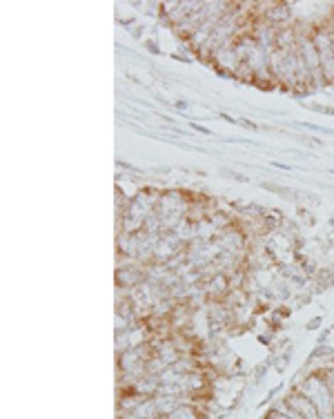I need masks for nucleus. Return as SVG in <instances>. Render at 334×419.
I'll use <instances>...</instances> for the list:
<instances>
[{
    "label": "nucleus",
    "instance_id": "1",
    "mask_svg": "<svg viewBox=\"0 0 334 419\" xmlns=\"http://www.w3.org/2000/svg\"><path fill=\"white\" fill-rule=\"evenodd\" d=\"M316 406L321 419H334V395L327 386L325 375H312L297 388Z\"/></svg>",
    "mask_w": 334,
    "mask_h": 419
},
{
    "label": "nucleus",
    "instance_id": "2",
    "mask_svg": "<svg viewBox=\"0 0 334 419\" xmlns=\"http://www.w3.org/2000/svg\"><path fill=\"white\" fill-rule=\"evenodd\" d=\"M299 31V56L301 60H303L305 69L310 71L312 76V83H314V87H319L325 83V78H323V71H321V58H319V49H316L314 41H312V29L310 31H301V27H297Z\"/></svg>",
    "mask_w": 334,
    "mask_h": 419
},
{
    "label": "nucleus",
    "instance_id": "3",
    "mask_svg": "<svg viewBox=\"0 0 334 419\" xmlns=\"http://www.w3.org/2000/svg\"><path fill=\"white\" fill-rule=\"evenodd\" d=\"M285 404L292 408L297 415L301 417V419H321V415H319V410H316V406L312 404V401L305 397L303 393H292L289 397L285 399Z\"/></svg>",
    "mask_w": 334,
    "mask_h": 419
},
{
    "label": "nucleus",
    "instance_id": "4",
    "mask_svg": "<svg viewBox=\"0 0 334 419\" xmlns=\"http://www.w3.org/2000/svg\"><path fill=\"white\" fill-rule=\"evenodd\" d=\"M263 20L270 22V25H274V27L289 25V20H292V9H289V3H274V0H272V5H270V9L265 11Z\"/></svg>",
    "mask_w": 334,
    "mask_h": 419
},
{
    "label": "nucleus",
    "instance_id": "5",
    "mask_svg": "<svg viewBox=\"0 0 334 419\" xmlns=\"http://www.w3.org/2000/svg\"><path fill=\"white\" fill-rule=\"evenodd\" d=\"M259 185L263 187V189H267V192H272V194H276V197H281V199L297 201V189H287V187L278 185V183H270V181H261Z\"/></svg>",
    "mask_w": 334,
    "mask_h": 419
},
{
    "label": "nucleus",
    "instance_id": "6",
    "mask_svg": "<svg viewBox=\"0 0 334 419\" xmlns=\"http://www.w3.org/2000/svg\"><path fill=\"white\" fill-rule=\"evenodd\" d=\"M297 201H303V203L310 205H321V197L314 192H305V189H297Z\"/></svg>",
    "mask_w": 334,
    "mask_h": 419
},
{
    "label": "nucleus",
    "instance_id": "7",
    "mask_svg": "<svg viewBox=\"0 0 334 419\" xmlns=\"http://www.w3.org/2000/svg\"><path fill=\"white\" fill-rule=\"evenodd\" d=\"M292 138H297V141H299V143H303V145H310V147H312V145H314V147H321V145H323L319 138H314V136H305V134H292Z\"/></svg>",
    "mask_w": 334,
    "mask_h": 419
},
{
    "label": "nucleus",
    "instance_id": "8",
    "mask_svg": "<svg viewBox=\"0 0 334 419\" xmlns=\"http://www.w3.org/2000/svg\"><path fill=\"white\" fill-rule=\"evenodd\" d=\"M219 174H221V176H227V178H234V181H238V183L247 181V176H245V174H238V172H232V170H221Z\"/></svg>",
    "mask_w": 334,
    "mask_h": 419
},
{
    "label": "nucleus",
    "instance_id": "9",
    "mask_svg": "<svg viewBox=\"0 0 334 419\" xmlns=\"http://www.w3.org/2000/svg\"><path fill=\"white\" fill-rule=\"evenodd\" d=\"M236 125H241V127H245V130H249V132H256V130H259V125H256V123H252L249 119H245V116H241V119H238Z\"/></svg>",
    "mask_w": 334,
    "mask_h": 419
},
{
    "label": "nucleus",
    "instance_id": "10",
    "mask_svg": "<svg viewBox=\"0 0 334 419\" xmlns=\"http://www.w3.org/2000/svg\"><path fill=\"white\" fill-rule=\"evenodd\" d=\"M303 105L312 111H321V114H327V109H330L327 105H321V103H303Z\"/></svg>",
    "mask_w": 334,
    "mask_h": 419
},
{
    "label": "nucleus",
    "instance_id": "11",
    "mask_svg": "<svg viewBox=\"0 0 334 419\" xmlns=\"http://www.w3.org/2000/svg\"><path fill=\"white\" fill-rule=\"evenodd\" d=\"M152 174H160V176L172 174V167L170 165H156V167H152Z\"/></svg>",
    "mask_w": 334,
    "mask_h": 419
},
{
    "label": "nucleus",
    "instance_id": "12",
    "mask_svg": "<svg viewBox=\"0 0 334 419\" xmlns=\"http://www.w3.org/2000/svg\"><path fill=\"white\" fill-rule=\"evenodd\" d=\"M145 47H147V52H152V54H160V47H158V43H156L154 38L145 41Z\"/></svg>",
    "mask_w": 334,
    "mask_h": 419
},
{
    "label": "nucleus",
    "instance_id": "13",
    "mask_svg": "<svg viewBox=\"0 0 334 419\" xmlns=\"http://www.w3.org/2000/svg\"><path fill=\"white\" fill-rule=\"evenodd\" d=\"M189 127H192V130H196V132H200V134H212L207 127H203V125H198V123H189Z\"/></svg>",
    "mask_w": 334,
    "mask_h": 419
},
{
    "label": "nucleus",
    "instance_id": "14",
    "mask_svg": "<svg viewBox=\"0 0 334 419\" xmlns=\"http://www.w3.org/2000/svg\"><path fill=\"white\" fill-rule=\"evenodd\" d=\"M130 33L134 38H141L143 36V27H134V29H130Z\"/></svg>",
    "mask_w": 334,
    "mask_h": 419
},
{
    "label": "nucleus",
    "instance_id": "15",
    "mask_svg": "<svg viewBox=\"0 0 334 419\" xmlns=\"http://www.w3.org/2000/svg\"><path fill=\"white\" fill-rule=\"evenodd\" d=\"M319 326H321V319H319V317H316V319H312V321L308 323V328H310V330H312V328H319Z\"/></svg>",
    "mask_w": 334,
    "mask_h": 419
},
{
    "label": "nucleus",
    "instance_id": "16",
    "mask_svg": "<svg viewBox=\"0 0 334 419\" xmlns=\"http://www.w3.org/2000/svg\"><path fill=\"white\" fill-rule=\"evenodd\" d=\"M272 165H274L276 170H285V172H287V170H292V167H289V165H285V163H276V161H274V163H272Z\"/></svg>",
    "mask_w": 334,
    "mask_h": 419
},
{
    "label": "nucleus",
    "instance_id": "17",
    "mask_svg": "<svg viewBox=\"0 0 334 419\" xmlns=\"http://www.w3.org/2000/svg\"><path fill=\"white\" fill-rule=\"evenodd\" d=\"M327 20H330V27L334 29V9H332V14H330V18H327Z\"/></svg>",
    "mask_w": 334,
    "mask_h": 419
},
{
    "label": "nucleus",
    "instance_id": "18",
    "mask_svg": "<svg viewBox=\"0 0 334 419\" xmlns=\"http://www.w3.org/2000/svg\"><path fill=\"white\" fill-rule=\"evenodd\" d=\"M327 225L334 227V216H330V219H327Z\"/></svg>",
    "mask_w": 334,
    "mask_h": 419
}]
</instances>
